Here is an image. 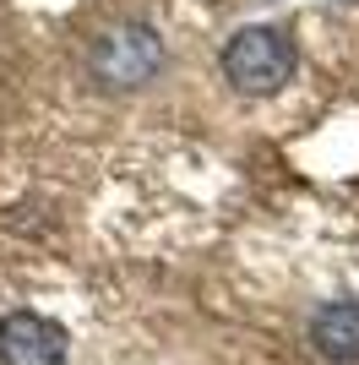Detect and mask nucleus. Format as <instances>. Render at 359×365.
<instances>
[{"mask_svg": "<svg viewBox=\"0 0 359 365\" xmlns=\"http://www.w3.org/2000/svg\"><path fill=\"white\" fill-rule=\"evenodd\" d=\"M294 66H299L294 38H288L283 28H267V22L239 28L234 38H229V49H224V76L239 93H251V98L278 93L288 76H294Z\"/></svg>", "mask_w": 359, "mask_h": 365, "instance_id": "nucleus-1", "label": "nucleus"}, {"mask_svg": "<svg viewBox=\"0 0 359 365\" xmlns=\"http://www.w3.org/2000/svg\"><path fill=\"white\" fill-rule=\"evenodd\" d=\"M0 365H66V327L38 311L0 317Z\"/></svg>", "mask_w": 359, "mask_h": 365, "instance_id": "nucleus-2", "label": "nucleus"}, {"mask_svg": "<svg viewBox=\"0 0 359 365\" xmlns=\"http://www.w3.org/2000/svg\"><path fill=\"white\" fill-rule=\"evenodd\" d=\"M158 61H164V49H158V38L147 28H120L98 49V76L109 88H136V82H147L158 71Z\"/></svg>", "mask_w": 359, "mask_h": 365, "instance_id": "nucleus-3", "label": "nucleus"}, {"mask_svg": "<svg viewBox=\"0 0 359 365\" xmlns=\"http://www.w3.org/2000/svg\"><path fill=\"white\" fill-rule=\"evenodd\" d=\"M311 344L321 360L354 365L359 360V300H332L311 317Z\"/></svg>", "mask_w": 359, "mask_h": 365, "instance_id": "nucleus-4", "label": "nucleus"}]
</instances>
